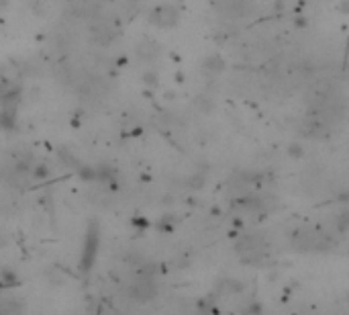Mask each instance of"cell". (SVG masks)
I'll return each mask as SVG.
<instances>
[{"label": "cell", "instance_id": "cell-2", "mask_svg": "<svg viewBox=\"0 0 349 315\" xmlns=\"http://www.w3.org/2000/svg\"><path fill=\"white\" fill-rule=\"evenodd\" d=\"M151 23L159 27V29H172L180 23V10L172 4H163V6H158L156 10L151 12Z\"/></svg>", "mask_w": 349, "mask_h": 315}, {"label": "cell", "instance_id": "cell-1", "mask_svg": "<svg viewBox=\"0 0 349 315\" xmlns=\"http://www.w3.org/2000/svg\"><path fill=\"white\" fill-rule=\"evenodd\" d=\"M294 244H296V248L302 250V252H320V250L327 248V238L320 234V231L304 229L296 236Z\"/></svg>", "mask_w": 349, "mask_h": 315}, {"label": "cell", "instance_id": "cell-3", "mask_svg": "<svg viewBox=\"0 0 349 315\" xmlns=\"http://www.w3.org/2000/svg\"><path fill=\"white\" fill-rule=\"evenodd\" d=\"M129 293H131L133 299L143 303V301H149L153 295H156V286H153V280L149 277H141L129 286Z\"/></svg>", "mask_w": 349, "mask_h": 315}, {"label": "cell", "instance_id": "cell-5", "mask_svg": "<svg viewBox=\"0 0 349 315\" xmlns=\"http://www.w3.org/2000/svg\"><path fill=\"white\" fill-rule=\"evenodd\" d=\"M137 56L141 58L143 62H149L158 56V45H156V41H143V43H139L137 45Z\"/></svg>", "mask_w": 349, "mask_h": 315}, {"label": "cell", "instance_id": "cell-6", "mask_svg": "<svg viewBox=\"0 0 349 315\" xmlns=\"http://www.w3.org/2000/svg\"><path fill=\"white\" fill-rule=\"evenodd\" d=\"M222 68H225V62H222L219 56H211L204 60V70L211 72V74H219L222 72Z\"/></svg>", "mask_w": 349, "mask_h": 315}, {"label": "cell", "instance_id": "cell-4", "mask_svg": "<svg viewBox=\"0 0 349 315\" xmlns=\"http://www.w3.org/2000/svg\"><path fill=\"white\" fill-rule=\"evenodd\" d=\"M96 245H98V238H96V229H92L90 234L86 236V250H84V262L82 266L84 268H90L92 260H94V252H96Z\"/></svg>", "mask_w": 349, "mask_h": 315}]
</instances>
